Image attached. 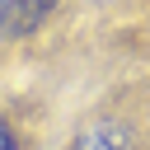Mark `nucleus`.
<instances>
[{"mask_svg": "<svg viewBox=\"0 0 150 150\" xmlns=\"http://www.w3.org/2000/svg\"><path fill=\"white\" fill-rule=\"evenodd\" d=\"M70 150H136V136H131L127 122H117V117H98V122H89V127L75 131Z\"/></svg>", "mask_w": 150, "mask_h": 150, "instance_id": "nucleus-1", "label": "nucleus"}, {"mask_svg": "<svg viewBox=\"0 0 150 150\" xmlns=\"http://www.w3.org/2000/svg\"><path fill=\"white\" fill-rule=\"evenodd\" d=\"M52 9L56 0H0V38H28Z\"/></svg>", "mask_w": 150, "mask_h": 150, "instance_id": "nucleus-2", "label": "nucleus"}, {"mask_svg": "<svg viewBox=\"0 0 150 150\" xmlns=\"http://www.w3.org/2000/svg\"><path fill=\"white\" fill-rule=\"evenodd\" d=\"M0 150H19V136H14V127L0 117Z\"/></svg>", "mask_w": 150, "mask_h": 150, "instance_id": "nucleus-3", "label": "nucleus"}]
</instances>
